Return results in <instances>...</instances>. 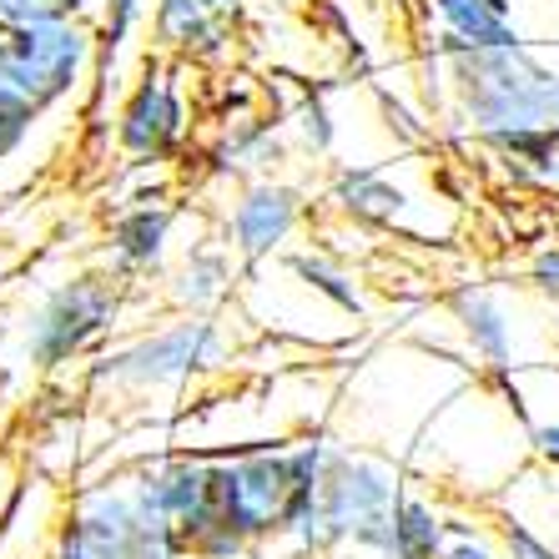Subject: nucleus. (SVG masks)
<instances>
[{
  "instance_id": "2eb2a0df",
  "label": "nucleus",
  "mask_w": 559,
  "mask_h": 559,
  "mask_svg": "<svg viewBox=\"0 0 559 559\" xmlns=\"http://www.w3.org/2000/svg\"><path fill=\"white\" fill-rule=\"evenodd\" d=\"M287 121L283 117H262V111H237L222 121L217 142H212V167L222 177H277L287 162Z\"/></svg>"
},
{
  "instance_id": "4468645a",
  "label": "nucleus",
  "mask_w": 559,
  "mask_h": 559,
  "mask_svg": "<svg viewBox=\"0 0 559 559\" xmlns=\"http://www.w3.org/2000/svg\"><path fill=\"white\" fill-rule=\"evenodd\" d=\"M429 15V51H495V46H524L514 21V0H424Z\"/></svg>"
},
{
  "instance_id": "0eeeda50",
  "label": "nucleus",
  "mask_w": 559,
  "mask_h": 559,
  "mask_svg": "<svg viewBox=\"0 0 559 559\" xmlns=\"http://www.w3.org/2000/svg\"><path fill=\"white\" fill-rule=\"evenodd\" d=\"M187 136H192V102L182 86V61L146 56L111 117V142L131 162H171Z\"/></svg>"
},
{
  "instance_id": "a878e982",
  "label": "nucleus",
  "mask_w": 559,
  "mask_h": 559,
  "mask_svg": "<svg viewBox=\"0 0 559 559\" xmlns=\"http://www.w3.org/2000/svg\"><path fill=\"white\" fill-rule=\"evenodd\" d=\"M530 449L545 459L549 468H559V418H545V424H534V429H530Z\"/></svg>"
},
{
  "instance_id": "c85d7f7f",
  "label": "nucleus",
  "mask_w": 559,
  "mask_h": 559,
  "mask_svg": "<svg viewBox=\"0 0 559 559\" xmlns=\"http://www.w3.org/2000/svg\"><path fill=\"white\" fill-rule=\"evenodd\" d=\"M0 46H5V31H0Z\"/></svg>"
},
{
  "instance_id": "ddd939ff",
  "label": "nucleus",
  "mask_w": 559,
  "mask_h": 559,
  "mask_svg": "<svg viewBox=\"0 0 559 559\" xmlns=\"http://www.w3.org/2000/svg\"><path fill=\"white\" fill-rule=\"evenodd\" d=\"M449 318H454L464 348L495 378H509L520 368V328H514V312H509V302L499 298L495 287L459 283L449 293Z\"/></svg>"
},
{
  "instance_id": "20e7f679",
  "label": "nucleus",
  "mask_w": 559,
  "mask_h": 559,
  "mask_svg": "<svg viewBox=\"0 0 559 559\" xmlns=\"http://www.w3.org/2000/svg\"><path fill=\"white\" fill-rule=\"evenodd\" d=\"M96 66V26L81 15H51L40 26L5 31L0 46V86L26 96L36 111H51L92 81Z\"/></svg>"
},
{
  "instance_id": "5701e85b",
  "label": "nucleus",
  "mask_w": 559,
  "mask_h": 559,
  "mask_svg": "<svg viewBox=\"0 0 559 559\" xmlns=\"http://www.w3.org/2000/svg\"><path fill=\"white\" fill-rule=\"evenodd\" d=\"M248 555H252V539L248 534H237L227 520H222L217 530H207L192 545V559H248Z\"/></svg>"
},
{
  "instance_id": "bb28decb",
  "label": "nucleus",
  "mask_w": 559,
  "mask_h": 559,
  "mask_svg": "<svg viewBox=\"0 0 559 559\" xmlns=\"http://www.w3.org/2000/svg\"><path fill=\"white\" fill-rule=\"evenodd\" d=\"M207 5L222 21H233V26H248V15H252V0H207Z\"/></svg>"
},
{
  "instance_id": "423d86ee",
  "label": "nucleus",
  "mask_w": 559,
  "mask_h": 559,
  "mask_svg": "<svg viewBox=\"0 0 559 559\" xmlns=\"http://www.w3.org/2000/svg\"><path fill=\"white\" fill-rule=\"evenodd\" d=\"M399 499H404L399 468L373 454H348V449L328 468L323 489H318L333 545H353L383 559H393V509H399Z\"/></svg>"
},
{
  "instance_id": "f3484780",
  "label": "nucleus",
  "mask_w": 559,
  "mask_h": 559,
  "mask_svg": "<svg viewBox=\"0 0 559 559\" xmlns=\"http://www.w3.org/2000/svg\"><path fill=\"white\" fill-rule=\"evenodd\" d=\"M152 21V0H102L96 11V66H92V117L106 106V86L117 76L121 56L131 51V40L142 36Z\"/></svg>"
},
{
  "instance_id": "9d476101",
  "label": "nucleus",
  "mask_w": 559,
  "mask_h": 559,
  "mask_svg": "<svg viewBox=\"0 0 559 559\" xmlns=\"http://www.w3.org/2000/svg\"><path fill=\"white\" fill-rule=\"evenodd\" d=\"M308 222V192L287 177H252L237 187L233 207L222 217V248L237 262L262 267L298 237V227Z\"/></svg>"
},
{
  "instance_id": "f03ea898",
  "label": "nucleus",
  "mask_w": 559,
  "mask_h": 559,
  "mask_svg": "<svg viewBox=\"0 0 559 559\" xmlns=\"http://www.w3.org/2000/svg\"><path fill=\"white\" fill-rule=\"evenodd\" d=\"M233 364V333L217 312H177L167 328H146L92 364L96 389L117 393H177L197 378Z\"/></svg>"
},
{
  "instance_id": "1a4fd4ad",
  "label": "nucleus",
  "mask_w": 559,
  "mask_h": 559,
  "mask_svg": "<svg viewBox=\"0 0 559 559\" xmlns=\"http://www.w3.org/2000/svg\"><path fill=\"white\" fill-rule=\"evenodd\" d=\"M142 545V504L127 474L81 489L66 520L51 530V559H136Z\"/></svg>"
},
{
  "instance_id": "aec40b11",
  "label": "nucleus",
  "mask_w": 559,
  "mask_h": 559,
  "mask_svg": "<svg viewBox=\"0 0 559 559\" xmlns=\"http://www.w3.org/2000/svg\"><path fill=\"white\" fill-rule=\"evenodd\" d=\"M287 131L298 136V146L308 156H328L333 142H338V121H333V106L323 102L318 92H308L298 106H293V117H287Z\"/></svg>"
},
{
  "instance_id": "f257e3e1",
  "label": "nucleus",
  "mask_w": 559,
  "mask_h": 559,
  "mask_svg": "<svg viewBox=\"0 0 559 559\" xmlns=\"http://www.w3.org/2000/svg\"><path fill=\"white\" fill-rule=\"evenodd\" d=\"M418 71L439 81L429 106L484 146L520 131H559V66L534 51V40L495 51H424Z\"/></svg>"
},
{
  "instance_id": "c756f323",
  "label": "nucleus",
  "mask_w": 559,
  "mask_h": 559,
  "mask_svg": "<svg viewBox=\"0 0 559 559\" xmlns=\"http://www.w3.org/2000/svg\"><path fill=\"white\" fill-rule=\"evenodd\" d=\"M46 559H51V555H46Z\"/></svg>"
},
{
  "instance_id": "6e6552de",
  "label": "nucleus",
  "mask_w": 559,
  "mask_h": 559,
  "mask_svg": "<svg viewBox=\"0 0 559 559\" xmlns=\"http://www.w3.org/2000/svg\"><path fill=\"white\" fill-rule=\"evenodd\" d=\"M418 171H424L418 156H399L393 167H343L333 177V187H328V202L348 222L414 237L418 233L414 207H424V202H454L449 192H433V177L424 187H414Z\"/></svg>"
},
{
  "instance_id": "f8f14e48",
  "label": "nucleus",
  "mask_w": 559,
  "mask_h": 559,
  "mask_svg": "<svg viewBox=\"0 0 559 559\" xmlns=\"http://www.w3.org/2000/svg\"><path fill=\"white\" fill-rule=\"evenodd\" d=\"M152 51L182 66H222L233 61L242 26L222 21L207 0H152Z\"/></svg>"
},
{
  "instance_id": "4be33fe9",
  "label": "nucleus",
  "mask_w": 559,
  "mask_h": 559,
  "mask_svg": "<svg viewBox=\"0 0 559 559\" xmlns=\"http://www.w3.org/2000/svg\"><path fill=\"white\" fill-rule=\"evenodd\" d=\"M499 545H504V559H559V549L549 545L545 534H534L524 520H514V514H504V520L495 524Z\"/></svg>"
},
{
  "instance_id": "9b49d317",
  "label": "nucleus",
  "mask_w": 559,
  "mask_h": 559,
  "mask_svg": "<svg viewBox=\"0 0 559 559\" xmlns=\"http://www.w3.org/2000/svg\"><path fill=\"white\" fill-rule=\"evenodd\" d=\"M177 222L182 207L171 202H131L106 222V267L121 283H146V277H167L171 252H177Z\"/></svg>"
},
{
  "instance_id": "393cba45",
  "label": "nucleus",
  "mask_w": 559,
  "mask_h": 559,
  "mask_svg": "<svg viewBox=\"0 0 559 559\" xmlns=\"http://www.w3.org/2000/svg\"><path fill=\"white\" fill-rule=\"evenodd\" d=\"M530 287L545 302H555V308H559V237H555V242H545V248L530 258Z\"/></svg>"
},
{
  "instance_id": "412c9836",
  "label": "nucleus",
  "mask_w": 559,
  "mask_h": 559,
  "mask_svg": "<svg viewBox=\"0 0 559 559\" xmlns=\"http://www.w3.org/2000/svg\"><path fill=\"white\" fill-rule=\"evenodd\" d=\"M439 559H504V545H499V534H484L464 514H449V539H443Z\"/></svg>"
},
{
  "instance_id": "39448f33",
  "label": "nucleus",
  "mask_w": 559,
  "mask_h": 559,
  "mask_svg": "<svg viewBox=\"0 0 559 559\" xmlns=\"http://www.w3.org/2000/svg\"><path fill=\"white\" fill-rule=\"evenodd\" d=\"M212 489H217L222 520L252 545L277 539L287 524V509L298 495V468H293V443H258V449H233L212 454Z\"/></svg>"
},
{
  "instance_id": "7ed1b4c3",
  "label": "nucleus",
  "mask_w": 559,
  "mask_h": 559,
  "mask_svg": "<svg viewBox=\"0 0 559 559\" xmlns=\"http://www.w3.org/2000/svg\"><path fill=\"white\" fill-rule=\"evenodd\" d=\"M121 312H127V283L111 267H81L61 277L26 318V333H21L26 364L56 373L76 358H92L111 343Z\"/></svg>"
},
{
  "instance_id": "b1692460",
  "label": "nucleus",
  "mask_w": 559,
  "mask_h": 559,
  "mask_svg": "<svg viewBox=\"0 0 559 559\" xmlns=\"http://www.w3.org/2000/svg\"><path fill=\"white\" fill-rule=\"evenodd\" d=\"M51 15H66L61 0H0V31H26Z\"/></svg>"
},
{
  "instance_id": "dca6fc26",
  "label": "nucleus",
  "mask_w": 559,
  "mask_h": 559,
  "mask_svg": "<svg viewBox=\"0 0 559 559\" xmlns=\"http://www.w3.org/2000/svg\"><path fill=\"white\" fill-rule=\"evenodd\" d=\"M167 302L177 312H222L237 293V258L222 242L207 248H187L167 267Z\"/></svg>"
},
{
  "instance_id": "6ab92c4d",
  "label": "nucleus",
  "mask_w": 559,
  "mask_h": 559,
  "mask_svg": "<svg viewBox=\"0 0 559 559\" xmlns=\"http://www.w3.org/2000/svg\"><path fill=\"white\" fill-rule=\"evenodd\" d=\"M287 267L308 283V293L318 302H328L333 312H343V318H364V287L353 283L348 267H338L333 258H323V252H287Z\"/></svg>"
},
{
  "instance_id": "cd10ccee",
  "label": "nucleus",
  "mask_w": 559,
  "mask_h": 559,
  "mask_svg": "<svg viewBox=\"0 0 559 559\" xmlns=\"http://www.w3.org/2000/svg\"><path fill=\"white\" fill-rule=\"evenodd\" d=\"M66 15H81V21H92L96 11H102V0H61Z\"/></svg>"
},
{
  "instance_id": "a211bd4d",
  "label": "nucleus",
  "mask_w": 559,
  "mask_h": 559,
  "mask_svg": "<svg viewBox=\"0 0 559 559\" xmlns=\"http://www.w3.org/2000/svg\"><path fill=\"white\" fill-rule=\"evenodd\" d=\"M449 539V509L433 504L429 495L404 489L393 509V559H439Z\"/></svg>"
}]
</instances>
